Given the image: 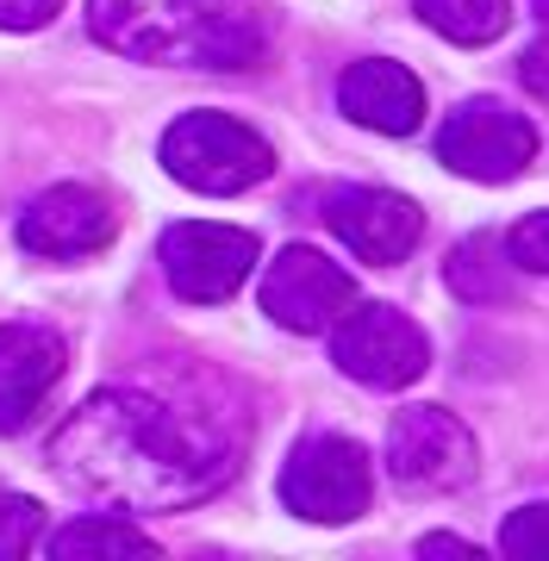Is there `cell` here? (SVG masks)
Wrapping results in <instances>:
<instances>
[{
    "label": "cell",
    "mask_w": 549,
    "mask_h": 561,
    "mask_svg": "<svg viewBox=\"0 0 549 561\" xmlns=\"http://www.w3.org/2000/svg\"><path fill=\"white\" fill-rule=\"evenodd\" d=\"M338 106H344L356 125H368V131L407 138V131H419V119H425V88H419V76L400 69V62L368 57V62H350L344 69Z\"/></svg>",
    "instance_id": "obj_13"
},
{
    "label": "cell",
    "mask_w": 549,
    "mask_h": 561,
    "mask_svg": "<svg viewBox=\"0 0 549 561\" xmlns=\"http://www.w3.org/2000/svg\"><path fill=\"white\" fill-rule=\"evenodd\" d=\"M419 20L449 44H493L512 25V0H419Z\"/></svg>",
    "instance_id": "obj_15"
},
{
    "label": "cell",
    "mask_w": 549,
    "mask_h": 561,
    "mask_svg": "<svg viewBox=\"0 0 549 561\" xmlns=\"http://www.w3.org/2000/svg\"><path fill=\"white\" fill-rule=\"evenodd\" d=\"M119 231V213L101 187H82V181H62V187H44L38 201L20 213V243L32 256L50 262H76L106 250Z\"/></svg>",
    "instance_id": "obj_10"
},
{
    "label": "cell",
    "mask_w": 549,
    "mask_h": 561,
    "mask_svg": "<svg viewBox=\"0 0 549 561\" xmlns=\"http://www.w3.org/2000/svg\"><path fill=\"white\" fill-rule=\"evenodd\" d=\"M518 76H525V88L537 101H549V38H537L525 57H518Z\"/></svg>",
    "instance_id": "obj_21"
},
{
    "label": "cell",
    "mask_w": 549,
    "mask_h": 561,
    "mask_svg": "<svg viewBox=\"0 0 549 561\" xmlns=\"http://www.w3.org/2000/svg\"><path fill=\"white\" fill-rule=\"evenodd\" d=\"M356 306V280L338 268L331 256H319L312 243H287L282 256L268 262L263 275V312L282 331H300V337H319Z\"/></svg>",
    "instance_id": "obj_9"
},
{
    "label": "cell",
    "mask_w": 549,
    "mask_h": 561,
    "mask_svg": "<svg viewBox=\"0 0 549 561\" xmlns=\"http://www.w3.org/2000/svg\"><path fill=\"white\" fill-rule=\"evenodd\" d=\"M419 556H468V561H481V549L462 542V537H425L419 542Z\"/></svg>",
    "instance_id": "obj_22"
},
{
    "label": "cell",
    "mask_w": 549,
    "mask_h": 561,
    "mask_svg": "<svg viewBox=\"0 0 549 561\" xmlns=\"http://www.w3.org/2000/svg\"><path fill=\"white\" fill-rule=\"evenodd\" d=\"M512 268H530V275H549V213H525L506 238Z\"/></svg>",
    "instance_id": "obj_19"
},
{
    "label": "cell",
    "mask_w": 549,
    "mask_h": 561,
    "mask_svg": "<svg viewBox=\"0 0 549 561\" xmlns=\"http://www.w3.org/2000/svg\"><path fill=\"white\" fill-rule=\"evenodd\" d=\"M62 381V337L44 324H0V437L32 424Z\"/></svg>",
    "instance_id": "obj_12"
},
{
    "label": "cell",
    "mask_w": 549,
    "mask_h": 561,
    "mask_svg": "<svg viewBox=\"0 0 549 561\" xmlns=\"http://www.w3.org/2000/svg\"><path fill=\"white\" fill-rule=\"evenodd\" d=\"M387 474L400 493H456L474 481V437L444 405H407L387 424Z\"/></svg>",
    "instance_id": "obj_5"
},
{
    "label": "cell",
    "mask_w": 549,
    "mask_h": 561,
    "mask_svg": "<svg viewBox=\"0 0 549 561\" xmlns=\"http://www.w3.org/2000/svg\"><path fill=\"white\" fill-rule=\"evenodd\" d=\"M331 362L350 381L393 393V387H412L431 368V343L400 306H350L344 319L331 324Z\"/></svg>",
    "instance_id": "obj_4"
},
{
    "label": "cell",
    "mask_w": 549,
    "mask_h": 561,
    "mask_svg": "<svg viewBox=\"0 0 549 561\" xmlns=\"http://www.w3.org/2000/svg\"><path fill=\"white\" fill-rule=\"evenodd\" d=\"M282 505L306 524H350L368 505V449L350 437H306L282 468Z\"/></svg>",
    "instance_id": "obj_6"
},
{
    "label": "cell",
    "mask_w": 549,
    "mask_h": 561,
    "mask_svg": "<svg viewBox=\"0 0 549 561\" xmlns=\"http://www.w3.org/2000/svg\"><path fill=\"white\" fill-rule=\"evenodd\" d=\"M163 169L194 194H244L275 169V150L231 113H187L163 131Z\"/></svg>",
    "instance_id": "obj_3"
},
{
    "label": "cell",
    "mask_w": 549,
    "mask_h": 561,
    "mask_svg": "<svg viewBox=\"0 0 549 561\" xmlns=\"http://www.w3.org/2000/svg\"><path fill=\"white\" fill-rule=\"evenodd\" d=\"M44 556L50 561H119V556H157V537H144L131 518H113V512H88V518L62 524L44 537Z\"/></svg>",
    "instance_id": "obj_14"
},
{
    "label": "cell",
    "mask_w": 549,
    "mask_h": 561,
    "mask_svg": "<svg viewBox=\"0 0 549 561\" xmlns=\"http://www.w3.org/2000/svg\"><path fill=\"white\" fill-rule=\"evenodd\" d=\"M238 449L213 424L175 412L157 393L106 387L69 412L50 437V468L88 500L125 505V512H169L194 505L213 486L231 481Z\"/></svg>",
    "instance_id": "obj_1"
},
{
    "label": "cell",
    "mask_w": 549,
    "mask_h": 561,
    "mask_svg": "<svg viewBox=\"0 0 549 561\" xmlns=\"http://www.w3.org/2000/svg\"><path fill=\"white\" fill-rule=\"evenodd\" d=\"M62 13V0H0V32H38Z\"/></svg>",
    "instance_id": "obj_20"
},
{
    "label": "cell",
    "mask_w": 549,
    "mask_h": 561,
    "mask_svg": "<svg viewBox=\"0 0 549 561\" xmlns=\"http://www.w3.org/2000/svg\"><path fill=\"white\" fill-rule=\"evenodd\" d=\"M325 219L363 262H407L425 238V213L393 187H344L331 194Z\"/></svg>",
    "instance_id": "obj_11"
},
{
    "label": "cell",
    "mask_w": 549,
    "mask_h": 561,
    "mask_svg": "<svg viewBox=\"0 0 549 561\" xmlns=\"http://www.w3.org/2000/svg\"><path fill=\"white\" fill-rule=\"evenodd\" d=\"M88 32L119 57L187 69H250L268 44L250 0H88Z\"/></svg>",
    "instance_id": "obj_2"
},
{
    "label": "cell",
    "mask_w": 549,
    "mask_h": 561,
    "mask_svg": "<svg viewBox=\"0 0 549 561\" xmlns=\"http://www.w3.org/2000/svg\"><path fill=\"white\" fill-rule=\"evenodd\" d=\"M506 262H500V243L493 238H468L449 250V287L462 294V300H500L506 294V275H500Z\"/></svg>",
    "instance_id": "obj_16"
},
{
    "label": "cell",
    "mask_w": 549,
    "mask_h": 561,
    "mask_svg": "<svg viewBox=\"0 0 549 561\" xmlns=\"http://www.w3.org/2000/svg\"><path fill=\"white\" fill-rule=\"evenodd\" d=\"M500 549H506L512 561H549V505L512 512L506 530H500Z\"/></svg>",
    "instance_id": "obj_18"
},
{
    "label": "cell",
    "mask_w": 549,
    "mask_h": 561,
    "mask_svg": "<svg viewBox=\"0 0 549 561\" xmlns=\"http://www.w3.org/2000/svg\"><path fill=\"white\" fill-rule=\"evenodd\" d=\"M44 542V505L25 493H0V561L25 556Z\"/></svg>",
    "instance_id": "obj_17"
},
{
    "label": "cell",
    "mask_w": 549,
    "mask_h": 561,
    "mask_svg": "<svg viewBox=\"0 0 549 561\" xmlns=\"http://www.w3.org/2000/svg\"><path fill=\"white\" fill-rule=\"evenodd\" d=\"M256 268V238L238 225H206V219H182L163 231V275L169 287L194 306H219Z\"/></svg>",
    "instance_id": "obj_8"
},
{
    "label": "cell",
    "mask_w": 549,
    "mask_h": 561,
    "mask_svg": "<svg viewBox=\"0 0 549 561\" xmlns=\"http://www.w3.org/2000/svg\"><path fill=\"white\" fill-rule=\"evenodd\" d=\"M537 157V125L506 101H462L437 131V162L468 181H512Z\"/></svg>",
    "instance_id": "obj_7"
},
{
    "label": "cell",
    "mask_w": 549,
    "mask_h": 561,
    "mask_svg": "<svg viewBox=\"0 0 549 561\" xmlns=\"http://www.w3.org/2000/svg\"><path fill=\"white\" fill-rule=\"evenodd\" d=\"M530 13H537V20L549 25V0H530Z\"/></svg>",
    "instance_id": "obj_23"
}]
</instances>
